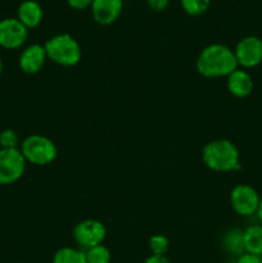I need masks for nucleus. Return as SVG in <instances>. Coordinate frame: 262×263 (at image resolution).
Wrapping results in <instances>:
<instances>
[{
    "label": "nucleus",
    "instance_id": "obj_7",
    "mask_svg": "<svg viewBox=\"0 0 262 263\" xmlns=\"http://www.w3.org/2000/svg\"><path fill=\"white\" fill-rule=\"evenodd\" d=\"M234 54L238 66L253 68L262 62V40L257 36H247L236 44Z\"/></svg>",
    "mask_w": 262,
    "mask_h": 263
},
{
    "label": "nucleus",
    "instance_id": "obj_21",
    "mask_svg": "<svg viewBox=\"0 0 262 263\" xmlns=\"http://www.w3.org/2000/svg\"><path fill=\"white\" fill-rule=\"evenodd\" d=\"M236 263H262L261 256H256V254L244 253L240 257H238Z\"/></svg>",
    "mask_w": 262,
    "mask_h": 263
},
{
    "label": "nucleus",
    "instance_id": "obj_22",
    "mask_svg": "<svg viewBox=\"0 0 262 263\" xmlns=\"http://www.w3.org/2000/svg\"><path fill=\"white\" fill-rule=\"evenodd\" d=\"M169 3L170 0H146V4L149 5V8H152L153 10H157V12H161V10L166 9Z\"/></svg>",
    "mask_w": 262,
    "mask_h": 263
},
{
    "label": "nucleus",
    "instance_id": "obj_2",
    "mask_svg": "<svg viewBox=\"0 0 262 263\" xmlns=\"http://www.w3.org/2000/svg\"><path fill=\"white\" fill-rule=\"evenodd\" d=\"M203 162L208 168L217 172H228L239 168V151L230 140L217 139L203 148Z\"/></svg>",
    "mask_w": 262,
    "mask_h": 263
},
{
    "label": "nucleus",
    "instance_id": "obj_23",
    "mask_svg": "<svg viewBox=\"0 0 262 263\" xmlns=\"http://www.w3.org/2000/svg\"><path fill=\"white\" fill-rule=\"evenodd\" d=\"M69 4V7H72L73 9H85L87 7H91L92 2L94 0H67Z\"/></svg>",
    "mask_w": 262,
    "mask_h": 263
},
{
    "label": "nucleus",
    "instance_id": "obj_24",
    "mask_svg": "<svg viewBox=\"0 0 262 263\" xmlns=\"http://www.w3.org/2000/svg\"><path fill=\"white\" fill-rule=\"evenodd\" d=\"M144 263H171L166 256H158V254H152L151 257L145 259Z\"/></svg>",
    "mask_w": 262,
    "mask_h": 263
},
{
    "label": "nucleus",
    "instance_id": "obj_26",
    "mask_svg": "<svg viewBox=\"0 0 262 263\" xmlns=\"http://www.w3.org/2000/svg\"><path fill=\"white\" fill-rule=\"evenodd\" d=\"M2 71H3V62L2 59H0V73H2Z\"/></svg>",
    "mask_w": 262,
    "mask_h": 263
},
{
    "label": "nucleus",
    "instance_id": "obj_19",
    "mask_svg": "<svg viewBox=\"0 0 262 263\" xmlns=\"http://www.w3.org/2000/svg\"><path fill=\"white\" fill-rule=\"evenodd\" d=\"M170 241L164 235H154L149 240V248L152 253L158 254V256H164L169 251Z\"/></svg>",
    "mask_w": 262,
    "mask_h": 263
},
{
    "label": "nucleus",
    "instance_id": "obj_14",
    "mask_svg": "<svg viewBox=\"0 0 262 263\" xmlns=\"http://www.w3.org/2000/svg\"><path fill=\"white\" fill-rule=\"evenodd\" d=\"M246 253L262 256V225H252L243 231Z\"/></svg>",
    "mask_w": 262,
    "mask_h": 263
},
{
    "label": "nucleus",
    "instance_id": "obj_25",
    "mask_svg": "<svg viewBox=\"0 0 262 263\" xmlns=\"http://www.w3.org/2000/svg\"><path fill=\"white\" fill-rule=\"evenodd\" d=\"M257 216H258L259 221L262 222V199L259 200V205H258V210H257Z\"/></svg>",
    "mask_w": 262,
    "mask_h": 263
},
{
    "label": "nucleus",
    "instance_id": "obj_13",
    "mask_svg": "<svg viewBox=\"0 0 262 263\" xmlns=\"http://www.w3.org/2000/svg\"><path fill=\"white\" fill-rule=\"evenodd\" d=\"M43 20V9L35 0H25L18 8V21L26 28H33Z\"/></svg>",
    "mask_w": 262,
    "mask_h": 263
},
{
    "label": "nucleus",
    "instance_id": "obj_9",
    "mask_svg": "<svg viewBox=\"0 0 262 263\" xmlns=\"http://www.w3.org/2000/svg\"><path fill=\"white\" fill-rule=\"evenodd\" d=\"M28 30L18 18H5L0 21V46L5 49H17L27 40Z\"/></svg>",
    "mask_w": 262,
    "mask_h": 263
},
{
    "label": "nucleus",
    "instance_id": "obj_5",
    "mask_svg": "<svg viewBox=\"0 0 262 263\" xmlns=\"http://www.w3.org/2000/svg\"><path fill=\"white\" fill-rule=\"evenodd\" d=\"M26 168V159L18 148L0 151V185L17 181Z\"/></svg>",
    "mask_w": 262,
    "mask_h": 263
},
{
    "label": "nucleus",
    "instance_id": "obj_6",
    "mask_svg": "<svg viewBox=\"0 0 262 263\" xmlns=\"http://www.w3.org/2000/svg\"><path fill=\"white\" fill-rule=\"evenodd\" d=\"M258 193L251 185L240 184L233 189L230 194V204L240 216H252L257 213L259 205Z\"/></svg>",
    "mask_w": 262,
    "mask_h": 263
},
{
    "label": "nucleus",
    "instance_id": "obj_17",
    "mask_svg": "<svg viewBox=\"0 0 262 263\" xmlns=\"http://www.w3.org/2000/svg\"><path fill=\"white\" fill-rule=\"evenodd\" d=\"M87 263H109L110 262V252L107 247L97 246L92 248L86 249L85 252Z\"/></svg>",
    "mask_w": 262,
    "mask_h": 263
},
{
    "label": "nucleus",
    "instance_id": "obj_10",
    "mask_svg": "<svg viewBox=\"0 0 262 263\" xmlns=\"http://www.w3.org/2000/svg\"><path fill=\"white\" fill-rule=\"evenodd\" d=\"M122 10V0H94L91 4L92 17L99 25L115 22Z\"/></svg>",
    "mask_w": 262,
    "mask_h": 263
},
{
    "label": "nucleus",
    "instance_id": "obj_18",
    "mask_svg": "<svg viewBox=\"0 0 262 263\" xmlns=\"http://www.w3.org/2000/svg\"><path fill=\"white\" fill-rule=\"evenodd\" d=\"M180 3L188 14L199 15L208 9L211 0H180Z\"/></svg>",
    "mask_w": 262,
    "mask_h": 263
},
{
    "label": "nucleus",
    "instance_id": "obj_20",
    "mask_svg": "<svg viewBox=\"0 0 262 263\" xmlns=\"http://www.w3.org/2000/svg\"><path fill=\"white\" fill-rule=\"evenodd\" d=\"M18 141H20V139H18L17 133L14 130L7 128V130L0 133V146H2V149L17 148Z\"/></svg>",
    "mask_w": 262,
    "mask_h": 263
},
{
    "label": "nucleus",
    "instance_id": "obj_4",
    "mask_svg": "<svg viewBox=\"0 0 262 263\" xmlns=\"http://www.w3.org/2000/svg\"><path fill=\"white\" fill-rule=\"evenodd\" d=\"M26 161L36 166H45L57 158V146L50 139L41 135H32L25 139L21 146Z\"/></svg>",
    "mask_w": 262,
    "mask_h": 263
},
{
    "label": "nucleus",
    "instance_id": "obj_8",
    "mask_svg": "<svg viewBox=\"0 0 262 263\" xmlns=\"http://www.w3.org/2000/svg\"><path fill=\"white\" fill-rule=\"evenodd\" d=\"M105 234H107V230H105L104 225L97 220L81 221L73 229V236L76 243L86 249L100 246L104 240Z\"/></svg>",
    "mask_w": 262,
    "mask_h": 263
},
{
    "label": "nucleus",
    "instance_id": "obj_1",
    "mask_svg": "<svg viewBox=\"0 0 262 263\" xmlns=\"http://www.w3.org/2000/svg\"><path fill=\"white\" fill-rule=\"evenodd\" d=\"M197 68L205 77H223L238 69L235 54L222 44H212L200 51L197 59Z\"/></svg>",
    "mask_w": 262,
    "mask_h": 263
},
{
    "label": "nucleus",
    "instance_id": "obj_16",
    "mask_svg": "<svg viewBox=\"0 0 262 263\" xmlns=\"http://www.w3.org/2000/svg\"><path fill=\"white\" fill-rule=\"evenodd\" d=\"M53 263H87L85 252L73 248H62L54 254Z\"/></svg>",
    "mask_w": 262,
    "mask_h": 263
},
{
    "label": "nucleus",
    "instance_id": "obj_11",
    "mask_svg": "<svg viewBox=\"0 0 262 263\" xmlns=\"http://www.w3.org/2000/svg\"><path fill=\"white\" fill-rule=\"evenodd\" d=\"M46 58H48V55H46L45 48L38 45V44H33V45L26 48L23 53L21 54L20 67L25 73L33 74L43 68Z\"/></svg>",
    "mask_w": 262,
    "mask_h": 263
},
{
    "label": "nucleus",
    "instance_id": "obj_3",
    "mask_svg": "<svg viewBox=\"0 0 262 263\" xmlns=\"http://www.w3.org/2000/svg\"><path fill=\"white\" fill-rule=\"evenodd\" d=\"M44 48L48 58L59 66H76L81 59V49L79 43L68 33L53 36Z\"/></svg>",
    "mask_w": 262,
    "mask_h": 263
},
{
    "label": "nucleus",
    "instance_id": "obj_12",
    "mask_svg": "<svg viewBox=\"0 0 262 263\" xmlns=\"http://www.w3.org/2000/svg\"><path fill=\"white\" fill-rule=\"evenodd\" d=\"M228 77V89L234 97L247 98L253 91V80L244 69H235Z\"/></svg>",
    "mask_w": 262,
    "mask_h": 263
},
{
    "label": "nucleus",
    "instance_id": "obj_15",
    "mask_svg": "<svg viewBox=\"0 0 262 263\" xmlns=\"http://www.w3.org/2000/svg\"><path fill=\"white\" fill-rule=\"evenodd\" d=\"M222 246L223 249L228 253L240 257L241 254L246 253L243 243V231L238 230V229H231V230H229L223 235Z\"/></svg>",
    "mask_w": 262,
    "mask_h": 263
}]
</instances>
